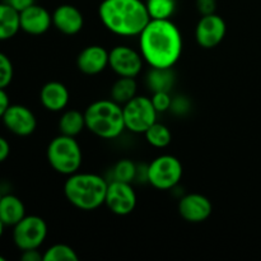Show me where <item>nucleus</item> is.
Segmentation results:
<instances>
[{"mask_svg":"<svg viewBox=\"0 0 261 261\" xmlns=\"http://www.w3.org/2000/svg\"><path fill=\"white\" fill-rule=\"evenodd\" d=\"M227 33L226 20L217 13L201 15L195 27V40L200 47L211 50L224 40Z\"/></svg>","mask_w":261,"mask_h":261,"instance_id":"11","label":"nucleus"},{"mask_svg":"<svg viewBox=\"0 0 261 261\" xmlns=\"http://www.w3.org/2000/svg\"><path fill=\"white\" fill-rule=\"evenodd\" d=\"M70 101L68 87L58 81L43 84L40 91V102L50 112H63Z\"/></svg>","mask_w":261,"mask_h":261,"instance_id":"17","label":"nucleus"},{"mask_svg":"<svg viewBox=\"0 0 261 261\" xmlns=\"http://www.w3.org/2000/svg\"><path fill=\"white\" fill-rule=\"evenodd\" d=\"M140 51L126 45H117L109 51V68L119 76L137 78L144 66Z\"/></svg>","mask_w":261,"mask_h":261,"instance_id":"9","label":"nucleus"},{"mask_svg":"<svg viewBox=\"0 0 261 261\" xmlns=\"http://www.w3.org/2000/svg\"><path fill=\"white\" fill-rule=\"evenodd\" d=\"M4 228H5L4 223H3V222H2V221H0V239H2L3 233H4Z\"/></svg>","mask_w":261,"mask_h":261,"instance_id":"35","label":"nucleus"},{"mask_svg":"<svg viewBox=\"0 0 261 261\" xmlns=\"http://www.w3.org/2000/svg\"><path fill=\"white\" fill-rule=\"evenodd\" d=\"M184 167L177 157L162 154L148 165V184L157 190H171L180 184Z\"/></svg>","mask_w":261,"mask_h":261,"instance_id":"6","label":"nucleus"},{"mask_svg":"<svg viewBox=\"0 0 261 261\" xmlns=\"http://www.w3.org/2000/svg\"><path fill=\"white\" fill-rule=\"evenodd\" d=\"M175 75L171 69H158L150 68V71L147 75V86L152 92H171Z\"/></svg>","mask_w":261,"mask_h":261,"instance_id":"22","label":"nucleus"},{"mask_svg":"<svg viewBox=\"0 0 261 261\" xmlns=\"http://www.w3.org/2000/svg\"><path fill=\"white\" fill-rule=\"evenodd\" d=\"M190 110V102L186 97H175L172 98L170 111L176 115H185Z\"/></svg>","mask_w":261,"mask_h":261,"instance_id":"29","label":"nucleus"},{"mask_svg":"<svg viewBox=\"0 0 261 261\" xmlns=\"http://www.w3.org/2000/svg\"><path fill=\"white\" fill-rule=\"evenodd\" d=\"M144 137L148 144L154 148H158V149L167 148L171 144V142H172V133H171V130L165 124H161L158 121L154 122L144 133Z\"/></svg>","mask_w":261,"mask_h":261,"instance_id":"23","label":"nucleus"},{"mask_svg":"<svg viewBox=\"0 0 261 261\" xmlns=\"http://www.w3.org/2000/svg\"><path fill=\"white\" fill-rule=\"evenodd\" d=\"M138 166L132 160H120L111 171V180L133 184L137 180Z\"/></svg>","mask_w":261,"mask_h":261,"instance_id":"25","label":"nucleus"},{"mask_svg":"<svg viewBox=\"0 0 261 261\" xmlns=\"http://www.w3.org/2000/svg\"><path fill=\"white\" fill-rule=\"evenodd\" d=\"M125 127L135 134H144L154 122L158 112L153 106L150 97L137 96L122 106Z\"/></svg>","mask_w":261,"mask_h":261,"instance_id":"7","label":"nucleus"},{"mask_svg":"<svg viewBox=\"0 0 261 261\" xmlns=\"http://www.w3.org/2000/svg\"><path fill=\"white\" fill-rule=\"evenodd\" d=\"M2 120L8 132L17 137H30L37 127L36 115L24 105H10Z\"/></svg>","mask_w":261,"mask_h":261,"instance_id":"12","label":"nucleus"},{"mask_svg":"<svg viewBox=\"0 0 261 261\" xmlns=\"http://www.w3.org/2000/svg\"><path fill=\"white\" fill-rule=\"evenodd\" d=\"M137 92L138 86L135 78L119 76V79L112 84L111 91H110V98L112 101L117 102L119 105H121V106H124L130 99H133L137 96Z\"/></svg>","mask_w":261,"mask_h":261,"instance_id":"21","label":"nucleus"},{"mask_svg":"<svg viewBox=\"0 0 261 261\" xmlns=\"http://www.w3.org/2000/svg\"><path fill=\"white\" fill-rule=\"evenodd\" d=\"M196 9L201 15L216 13L217 0H196Z\"/></svg>","mask_w":261,"mask_h":261,"instance_id":"30","label":"nucleus"},{"mask_svg":"<svg viewBox=\"0 0 261 261\" xmlns=\"http://www.w3.org/2000/svg\"><path fill=\"white\" fill-rule=\"evenodd\" d=\"M9 106H10L9 96H8V93L5 92V89L0 88V119H2L3 115L5 114V111H7Z\"/></svg>","mask_w":261,"mask_h":261,"instance_id":"34","label":"nucleus"},{"mask_svg":"<svg viewBox=\"0 0 261 261\" xmlns=\"http://www.w3.org/2000/svg\"><path fill=\"white\" fill-rule=\"evenodd\" d=\"M150 99H152L153 106L157 110L158 114H165V112L170 111L171 103H172V97H171L170 92H153Z\"/></svg>","mask_w":261,"mask_h":261,"instance_id":"28","label":"nucleus"},{"mask_svg":"<svg viewBox=\"0 0 261 261\" xmlns=\"http://www.w3.org/2000/svg\"><path fill=\"white\" fill-rule=\"evenodd\" d=\"M137 193L130 182L111 180L109 181L105 205L111 213L125 217L134 212L137 206Z\"/></svg>","mask_w":261,"mask_h":261,"instance_id":"10","label":"nucleus"},{"mask_svg":"<svg viewBox=\"0 0 261 261\" xmlns=\"http://www.w3.org/2000/svg\"><path fill=\"white\" fill-rule=\"evenodd\" d=\"M76 68L86 75H97L109 68V51L101 45H89L76 56Z\"/></svg>","mask_w":261,"mask_h":261,"instance_id":"15","label":"nucleus"},{"mask_svg":"<svg viewBox=\"0 0 261 261\" xmlns=\"http://www.w3.org/2000/svg\"><path fill=\"white\" fill-rule=\"evenodd\" d=\"M14 68L9 56L0 51V88L5 89L13 81Z\"/></svg>","mask_w":261,"mask_h":261,"instance_id":"27","label":"nucleus"},{"mask_svg":"<svg viewBox=\"0 0 261 261\" xmlns=\"http://www.w3.org/2000/svg\"><path fill=\"white\" fill-rule=\"evenodd\" d=\"M22 261H43V254L38 251V249H31L22 251L20 255Z\"/></svg>","mask_w":261,"mask_h":261,"instance_id":"32","label":"nucleus"},{"mask_svg":"<svg viewBox=\"0 0 261 261\" xmlns=\"http://www.w3.org/2000/svg\"><path fill=\"white\" fill-rule=\"evenodd\" d=\"M2 196H3V194H2V191H0V199H2Z\"/></svg>","mask_w":261,"mask_h":261,"instance_id":"37","label":"nucleus"},{"mask_svg":"<svg viewBox=\"0 0 261 261\" xmlns=\"http://www.w3.org/2000/svg\"><path fill=\"white\" fill-rule=\"evenodd\" d=\"M0 261H5V257L2 256V255H0Z\"/></svg>","mask_w":261,"mask_h":261,"instance_id":"36","label":"nucleus"},{"mask_svg":"<svg viewBox=\"0 0 261 261\" xmlns=\"http://www.w3.org/2000/svg\"><path fill=\"white\" fill-rule=\"evenodd\" d=\"M47 223L38 216H25L13 227V242L20 250L40 249L47 237Z\"/></svg>","mask_w":261,"mask_h":261,"instance_id":"8","label":"nucleus"},{"mask_svg":"<svg viewBox=\"0 0 261 261\" xmlns=\"http://www.w3.org/2000/svg\"><path fill=\"white\" fill-rule=\"evenodd\" d=\"M150 19H171L176 12V0H147Z\"/></svg>","mask_w":261,"mask_h":261,"instance_id":"24","label":"nucleus"},{"mask_svg":"<svg viewBox=\"0 0 261 261\" xmlns=\"http://www.w3.org/2000/svg\"><path fill=\"white\" fill-rule=\"evenodd\" d=\"M25 216V206L18 196L3 194L0 199V221L5 227H14Z\"/></svg>","mask_w":261,"mask_h":261,"instance_id":"18","label":"nucleus"},{"mask_svg":"<svg viewBox=\"0 0 261 261\" xmlns=\"http://www.w3.org/2000/svg\"><path fill=\"white\" fill-rule=\"evenodd\" d=\"M46 157L51 168L64 176L78 172L83 163V152L76 138L63 134L48 143Z\"/></svg>","mask_w":261,"mask_h":261,"instance_id":"5","label":"nucleus"},{"mask_svg":"<svg viewBox=\"0 0 261 261\" xmlns=\"http://www.w3.org/2000/svg\"><path fill=\"white\" fill-rule=\"evenodd\" d=\"M78 259L75 250L65 244H55L43 252V261H76Z\"/></svg>","mask_w":261,"mask_h":261,"instance_id":"26","label":"nucleus"},{"mask_svg":"<svg viewBox=\"0 0 261 261\" xmlns=\"http://www.w3.org/2000/svg\"><path fill=\"white\" fill-rule=\"evenodd\" d=\"M20 31L32 36H41L53 27V13L38 4H33L19 13Z\"/></svg>","mask_w":261,"mask_h":261,"instance_id":"14","label":"nucleus"},{"mask_svg":"<svg viewBox=\"0 0 261 261\" xmlns=\"http://www.w3.org/2000/svg\"><path fill=\"white\" fill-rule=\"evenodd\" d=\"M20 31L19 12L0 2V41H8Z\"/></svg>","mask_w":261,"mask_h":261,"instance_id":"19","label":"nucleus"},{"mask_svg":"<svg viewBox=\"0 0 261 261\" xmlns=\"http://www.w3.org/2000/svg\"><path fill=\"white\" fill-rule=\"evenodd\" d=\"M84 116L87 129L101 139H116L126 130L122 106L111 98L92 102Z\"/></svg>","mask_w":261,"mask_h":261,"instance_id":"4","label":"nucleus"},{"mask_svg":"<svg viewBox=\"0 0 261 261\" xmlns=\"http://www.w3.org/2000/svg\"><path fill=\"white\" fill-rule=\"evenodd\" d=\"M10 154V144L4 137L0 135V163L5 162Z\"/></svg>","mask_w":261,"mask_h":261,"instance_id":"33","label":"nucleus"},{"mask_svg":"<svg viewBox=\"0 0 261 261\" xmlns=\"http://www.w3.org/2000/svg\"><path fill=\"white\" fill-rule=\"evenodd\" d=\"M53 25L63 35H76L83 30V13L71 4L59 5L53 12Z\"/></svg>","mask_w":261,"mask_h":261,"instance_id":"16","label":"nucleus"},{"mask_svg":"<svg viewBox=\"0 0 261 261\" xmlns=\"http://www.w3.org/2000/svg\"><path fill=\"white\" fill-rule=\"evenodd\" d=\"M4 3H7L8 5H10L12 8H14L17 12H23L24 9H27L28 7L33 5L36 3V0H3Z\"/></svg>","mask_w":261,"mask_h":261,"instance_id":"31","label":"nucleus"},{"mask_svg":"<svg viewBox=\"0 0 261 261\" xmlns=\"http://www.w3.org/2000/svg\"><path fill=\"white\" fill-rule=\"evenodd\" d=\"M84 129H87L84 112H81L79 110H64L59 119L60 134L76 138Z\"/></svg>","mask_w":261,"mask_h":261,"instance_id":"20","label":"nucleus"},{"mask_svg":"<svg viewBox=\"0 0 261 261\" xmlns=\"http://www.w3.org/2000/svg\"><path fill=\"white\" fill-rule=\"evenodd\" d=\"M138 37L140 54L150 68L171 69L182 55V35L171 19H150Z\"/></svg>","mask_w":261,"mask_h":261,"instance_id":"1","label":"nucleus"},{"mask_svg":"<svg viewBox=\"0 0 261 261\" xmlns=\"http://www.w3.org/2000/svg\"><path fill=\"white\" fill-rule=\"evenodd\" d=\"M109 181L97 173L75 172L64 184L66 200L79 211H96L105 205Z\"/></svg>","mask_w":261,"mask_h":261,"instance_id":"3","label":"nucleus"},{"mask_svg":"<svg viewBox=\"0 0 261 261\" xmlns=\"http://www.w3.org/2000/svg\"><path fill=\"white\" fill-rule=\"evenodd\" d=\"M178 213L181 218L189 223L205 222L213 213L212 201L205 195L199 193L186 194L178 201Z\"/></svg>","mask_w":261,"mask_h":261,"instance_id":"13","label":"nucleus"},{"mask_svg":"<svg viewBox=\"0 0 261 261\" xmlns=\"http://www.w3.org/2000/svg\"><path fill=\"white\" fill-rule=\"evenodd\" d=\"M98 17L107 31L121 37H135L150 20L142 0H102Z\"/></svg>","mask_w":261,"mask_h":261,"instance_id":"2","label":"nucleus"}]
</instances>
